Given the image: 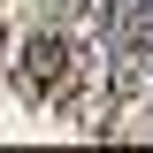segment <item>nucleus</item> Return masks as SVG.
Masks as SVG:
<instances>
[{
  "mask_svg": "<svg viewBox=\"0 0 153 153\" xmlns=\"http://www.w3.org/2000/svg\"><path fill=\"white\" fill-rule=\"evenodd\" d=\"M84 69H92V61H76L69 31H31V38H23V54H16V76H23V92H31V100H69Z\"/></svg>",
  "mask_w": 153,
  "mask_h": 153,
  "instance_id": "obj_1",
  "label": "nucleus"
}]
</instances>
